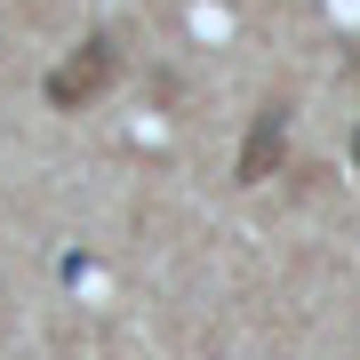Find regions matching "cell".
Instances as JSON below:
<instances>
[{"label":"cell","mask_w":360,"mask_h":360,"mask_svg":"<svg viewBox=\"0 0 360 360\" xmlns=\"http://www.w3.org/2000/svg\"><path fill=\"white\" fill-rule=\"evenodd\" d=\"M112 72H120V49H112V40H80L65 65L49 72V104H56V112H72V104H89V96L112 89Z\"/></svg>","instance_id":"obj_1"},{"label":"cell","mask_w":360,"mask_h":360,"mask_svg":"<svg viewBox=\"0 0 360 360\" xmlns=\"http://www.w3.org/2000/svg\"><path fill=\"white\" fill-rule=\"evenodd\" d=\"M281 136H288V104L272 96L264 112H257V129H248V144H240V184H264V176H272V160H281Z\"/></svg>","instance_id":"obj_2"},{"label":"cell","mask_w":360,"mask_h":360,"mask_svg":"<svg viewBox=\"0 0 360 360\" xmlns=\"http://www.w3.org/2000/svg\"><path fill=\"white\" fill-rule=\"evenodd\" d=\"M345 65H352V72H360V40H352V56H345Z\"/></svg>","instance_id":"obj_3"},{"label":"cell","mask_w":360,"mask_h":360,"mask_svg":"<svg viewBox=\"0 0 360 360\" xmlns=\"http://www.w3.org/2000/svg\"><path fill=\"white\" fill-rule=\"evenodd\" d=\"M352 168H360V129H352Z\"/></svg>","instance_id":"obj_4"}]
</instances>
